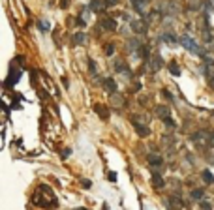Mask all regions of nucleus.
Returning a JSON list of instances; mask_svg holds the SVG:
<instances>
[{
	"mask_svg": "<svg viewBox=\"0 0 214 210\" xmlns=\"http://www.w3.org/2000/svg\"><path fill=\"white\" fill-rule=\"evenodd\" d=\"M115 53V45L113 43H107V47H105V54H113Z\"/></svg>",
	"mask_w": 214,
	"mask_h": 210,
	"instance_id": "obj_25",
	"label": "nucleus"
},
{
	"mask_svg": "<svg viewBox=\"0 0 214 210\" xmlns=\"http://www.w3.org/2000/svg\"><path fill=\"white\" fill-rule=\"evenodd\" d=\"M156 115L164 120V118H167L169 116V107L167 105H156Z\"/></svg>",
	"mask_w": 214,
	"mask_h": 210,
	"instance_id": "obj_16",
	"label": "nucleus"
},
{
	"mask_svg": "<svg viewBox=\"0 0 214 210\" xmlns=\"http://www.w3.org/2000/svg\"><path fill=\"white\" fill-rule=\"evenodd\" d=\"M167 68H169V71H171V75H175V77H179L180 75V66L173 60V62H169L167 64Z\"/></svg>",
	"mask_w": 214,
	"mask_h": 210,
	"instance_id": "obj_18",
	"label": "nucleus"
},
{
	"mask_svg": "<svg viewBox=\"0 0 214 210\" xmlns=\"http://www.w3.org/2000/svg\"><path fill=\"white\" fill-rule=\"evenodd\" d=\"M132 28H133L137 34H145V32L149 30L147 21H143V19H135V21H132Z\"/></svg>",
	"mask_w": 214,
	"mask_h": 210,
	"instance_id": "obj_8",
	"label": "nucleus"
},
{
	"mask_svg": "<svg viewBox=\"0 0 214 210\" xmlns=\"http://www.w3.org/2000/svg\"><path fill=\"white\" fill-rule=\"evenodd\" d=\"M147 4H149V0H132V6L135 8V11H137V13H145Z\"/></svg>",
	"mask_w": 214,
	"mask_h": 210,
	"instance_id": "obj_14",
	"label": "nucleus"
},
{
	"mask_svg": "<svg viewBox=\"0 0 214 210\" xmlns=\"http://www.w3.org/2000/svg\"><path fill=\"white\" fill-rule=\"evenodd\" d=\"M100 24H102V28L107 30V32H115V30H117V21H115L113 17H103V19L100 21Z\"/></svg>",
	"mask_w": 214,
	"mask_h": 210,
	"instance_id": "obj_7",
	"label": "nucleus"
},
{
	"mask_svg": "<svg viewBox=\"0 0 214 210\" xmlns=\"http://www.w3.org/2000/svg\"><path fill=\"white\" fill-rule=\"evenodd\" d=\"M94 111L100 115V118H102V120H107V118H109V115H111V113H109V109H107L105 105H102V103H96V105H94Z\"/></svg>",
	"mask_w": 214,
	"mask_h": 210,
	"instance_id": "obj_10",
	"label": "nucleus"
},
{
	"mask_svg": "<svg viewBox=\"0 0 214 210\" xmlns=\"http://www.w3.org/2000/svg\"><path fill=\"white\" fill-rule=\"evenodd\" d=\"M85 39H86V36H85L83 32H77V34L71 36V43H73V45H83Z\"/></svg>",
	"mask_w": 214,
	"mask_h": 210,
	"instance_id": "obj_17",
	"label": "nucleus"
},
{
	"mask_svg": "<svg viewBox=\"0 0 214 210\" xmlns=\"http://www.w3.org/2000/svg\"><path fill=\"white\" fill-rule=\"evenodd\" d=\"M111 103H113L115 107H124L126 100H124V96H122V94L115 92V94H111Z\"/></svg>",
	"mask_w": 214,
	"mask_h": 210,
	"instance_id": "obj_12",
	"label": "nucleus"
},
{
	"mask_svg": "<svg viewBox=\"0 0 214 210\" xmlns=\"http://www.w3.org/2000/svg\"><path fill=\"white\" fill-rule=\"evenodd\" d=\"M180 45H184V49H188L190 53H196V54H203L201 47L190 38V36H180Z\"/></svg>",
	"mask_w": 214,
	"mask_h": 210,
	"instance_id": "obj_4",
	"label": "nucleus"
},
{
	"mask_svg": "<svg viewBox=\"0 0 214 210\" xmlns=\"http://www.w3.org/2000/svg\"><path fill=\"white\" fill-rule=\"evenodd\" d=\"M32 203H34L36 207H39V208H55V207L58 205V201H56L53 190H51L49 186H45V184H41V186L34 192Z\"/></svg>",
	"mask_w": 214,
	"mask_h": 210,
	"instance_id": "obj_1",
	"label": "nucleus"
},
{
	"mask_svg": "<svg viewBox=\"0 0 214 210\" xmlns=\"http://www.w3.org/2000/svg\"><path fill=\"white\" fill-rule=\"evenodd\" d=\"M164 66V60H162V56H152L150 60H149V68H150V71H158L160 68Z\"/></svg>",
	"mask_w": 214,
	"mask_h": 210,
	"instance_id": "obj_9",
	"label": "nucleus"
},
{
	"mask_svg": "<svg viewBox=\"0 0 214 210\" xmlns=\"http://www.w3.org/2000/svg\"><path fill=\"white\" fill-rule=\"evenodd\" d=\"M70 154H71V150H70V148H66V150H64V152H62V158H68V156H70Z\"/></svg>",
	"mask_w": 214,
	"mask_h": 210,
	"instance_id": "obj_31",
	"label": "nucleus"
},
{
	"mask_svg": "<svg viewBox=\"0 0 214 210\" xmlns=\"http://www.w3.org/2000/svg\"><path fill=\"white\" fill-rule=\"evenodd\" d=\"M38 26H39V30H41V32H47V30L51 28V24H49L47 21H39V23H38Z\"/></svg>",
	"mask_w": 214,
	"mask_h": 210,
	"instance_id": "obj_23",
	"label": "nucleus"
},
{
	"mask_svg": "<svg viewBox=\"0 0 214 210\" xmlns=\"http://www.w3.org/2000/svg\"><path fill=\"white\" fill-rule=\"evenodd\" d=\"M192 199L194 201H203V190H192Z\"/></svg>",
	"mask_w": 214,
	"mask_h": 210,
	"instance_id": "obj_21",
	"label": "nucleus"
},
{
	"mask_svg": "<svg viewBox=\"0 0 214 210\" xmlns=\"http://www.w3.org/2000/svg\"><path fill=\"white\" fill-rule=\"evenodd\" d=\"M132 126L135 128V131L139 133V137H149L150 135V128L145 124V120L141 118V116H132Z\"/></svg>",
	"mask_w": 214,
	"mask_h": 210,
	"instance_id": "obj_3",
	"label": "nucleus"
},
{
	"mask_svg": "<svg viewBox=\"0 0 214 210\" xmlns=\"http://www.w3.org/2000/svg\"><path fill=\"white\" fill-rule=\"evenodd\" d=\"M150 180H152V186H154V188H164V186H165V180L162 178L160 173H152V178H150Z\"/></svg>",
	"mask_w": 214,
	"mask_h": 210,
	"instance_id": "obj_15",
	"label": "nucleus"
},
{
	"mask_svg": "<svg viewBox=\"0 0 214 210\" xmlns=\"http://www.w3.org/2000/svg\"><path fill=\"white\" fill-rule=\"evenodd\" d=\"M19 73H21V71H19V69H17V71H15V73H13V71H11V77H9V79H8V81H6V85H8V86H9V85H13V83H17V81H19Z\"/></svg>",
	"mask_w": 214,
	"mask_h": 210,
	"instance_id": "obj_22",
	"label": "nucleus"
},
{
	"mask_svg": "<svg viewBox=\"0 0 214 210\" xmlns=\"http://www.w3.org/2000/svg\"><path fill=\"white\" fill-rule=\"evenodd\" d=\"M75 210H88V208H83V207H79V208H75Z\"/></svg>",
	"mask_w": 214,
	"mask_h": 210,
	"instance_id": "obj_35",
	"label": "nucleus"
},
{
	"mask_svg": "<svg viewBox=\"0 0 214 210\" xmlns=\"http://www.w3.org/2000/svg\"><path fill=\"white\" fill-rule=\"evenodd\" d=\"M103 88H105L109 94H115V92H117V83H115L111 77H105V79H103Z\"/></svg>",
	"mask_w": 214,
	"mask_h": 210,
	"instance_id": "obj_11",
	"label": "nucleus"
},
{
	"mask_svg": "<svg viewBox=\"0 0 214 210\" xmlns=\"http://www.w3.org/2000/svg\"><path fill=\"white\" fill-rule=\"evenodd\" d=\"M107 6H105V0H90V9L92 11H96V13H100V11H103Z\"/></svg>",
	"mask_w": 214,
	"mask_h": 210,
	"instance_id": "obj_13",
	"label": "nucleus"
},
{
	"mask_svg": "<svg viewBox=\"0 0 214 210\" xmlns=\"http://www.w3.org/2000/svg\"><path fill=\"white\" fill-rule=\"evenodd\" d=\"M164 122H165L167 126H171V128L175 126V122H173V118H171V116H167V118H164Z\"/></svg>",
	"mask_w": 214,
	"mask_h": 210,
	"instance_id": "obj_28",
	"label": "nucleus"
},
{
	"mask_svg": "<svg viewBox=\"0 0 214 210\" xmlns=\"http://www.w3.org/2000/svg\"><path fill=\"white\" fill-rule=\"evenodd\" d=\"M149 163H150L152 173H158V171L164 167V160H162L158 154H150V156H149Z\"/></svg>",
	"mask_w": 214,
	"mask_h": 210,
	"instance_id": "obj_5",
	"label": "nucleus"
},
{
	"mask_svg": "<svg viewBox=\"0 0 214 210\" xmlns=\"http://www.w3.org/2000/svg\"><path fill=\"white\" fill-rule=\"evenodd\" d=\"M199 205H201V208H203V210H212V205H211V203H209L207 199H203V201H201Z\"/></svg>",
	"mask_w": 214,
	"mask_h": 210,
	"instance_id": "obj_24",
	"label": "nucleus"
},
{
	"mask_svg": "<svg viewBox=\"0 0 214 210\" xmlns=\"http://www.w3.org/2000/svg\"><path fill=\"white\" fill-rule=\"evenodd\" d=\"M102 210H109V207H107V205H103V207H102Z\"/></svg>",
	"mask_w": 214,
	"mask_h": 210,
	"instance_id": "obj_34",
	"label": "nucleus"
},
{
	"mask_svg": "<svg viewBox=\"0 0 214 210\" xmlns=\"http://www.w3.org/2000/svg\"><path fill=\"white\" fill-rule=\"evenodd\" d=\"M68 4H70V0H62L60 2V8H68Z\"/></svg>",
	"mask_w": 214,
	"mask_h": 210,
	"instance_id": "obj_33",
	"label": "nucleus"
},
{
	"mask_svg": "<svg viewBox=\"0 0 214 210\" xmlns=\"http://www.w3.org/2000/svg\"><path fill=\"white\" fill-rule=\"evenodd\" d=\"M167 207L171 210H180L184 207V203H182L180 195H169V197H167Z\"/></svg>",
	"mask_w": 214,
	"mask_h": 210,
	"instance_id": "obj_6",
	"label": "nucleus"
},
{
	"mask_svg": "<svg viewBox=\"0 0 214 210\" xmlns=\"http://www.w3.org/2000/svg\"><path fill=\"white\" fill-rule=\"evenodd\" d=\"M192 141H194V145H196V146H199V148H209V146H214V135H211V133H209V131H205V130H201V131L194 133Z\"/></svg>",
	"mask_w": 214,
	"mask_h": 210,
	"instance_id": "obj_2",
	"label": "nucleus"
},
{
	"mask_svg": "<svg viewBox=\"0 0 214 210\" xmlns=\"http://www.w3.org/2000/svg\"><path fill=\"white\" fill-rule=\"evenodd\" d=\"M88 68H90V71H92V75L96 77V64H94V60H90V62H88Z\"/></svg>",
	"mask_w": 214,
	"mask_h": 210,
	"instance_id": "obj_26",
	"label": "nucleus"
},
{
	"mask_svg": "<svg viewBox=\"0 0 214 210\" xmlns=\"http://www.w3.org/2000/svg\"><path fill=\"white\" fill-rule=\"evenodd\" d=\"M81 186H83V188H90V186H92V182H90V180H86V178H83V180H81Z\"/></svg>",
	"mask_w": 214,
	"mask_h": 210,
	"instance_id": "obj_27",
	"label": "nucleus"
},
{
	"mask_svg": "<svg viewBox=\"0 0 214 210\" xmlns=\"http://www.w3.org/2000/svg\"><path fill=\"white\" fill-rule=\"evenodd\" d=\"M162 96H164V98H167V100H171V94H169L167 90H162Z\"/></svg>",
	"mask_w": 214,
	"mask_h": 210,
	"instance_id": "obj_30",
	"label": "nucleus"
},
{
	"mask_svg": "<svg viewBox=\"0 0 214 210\" xmlns=\"http://www.w3.org/2000/svg\"><path fill=\"white\" fill-rule=\"evenodd\" d=\"M164 41H167L169 45H177V43H179L180 39H177V38H175V36H173L171 32H165V34H164Z\"/></svg>",
	"mask_w": 214,
	"mask_h": 210,
	"instance_id": "obj_19",
	"label": "nucleus"
},
{
	"mask_svg": "<svg viewBox=\"0 0 214 210\" xmlns=\"http://www.w3.org/2000/svg\"><path fill=\"white\" fill-rule=\"evenodd\" d=\"M118 4V0H105V6L109 8V6H117Z\"/></svg>",
	"mask_w": 214,
	"mask_h": 210,
	"instance_id": "obj_29",
	"label": "nucleus"
},
{
	"mask_svg": "<svg viewBox=\"0 0 214 210\" xmlns=\"http://www.w3.org/2000/svg\"><path fill=\"white\" fill-rule=\"evenodd\" d=\"M201 177H203V180H205L207 184H212V182H214V175L209 171V169H205V171L201 173Z\"/></svg>",
	"mask_w": 214,
	"mask_h": 210,
	"instance_id": "obj_20",
	"label": "nucleus"
},
{
	"mask_svg": "<svg viewBox=\"0 0 214 210\" xmlns=\"http://www.w3.org/2000/svg\"><path fill=\"white\" fill-rule=\"evenodd\" d=\"M109 180L115 182V180H117V173H109Z\"/></svg>",
	"mask_w": 214,
	"mask_h": 210,
	"instance_id": "obj_32",
	"label": "nucleus"
}]
</instances>
